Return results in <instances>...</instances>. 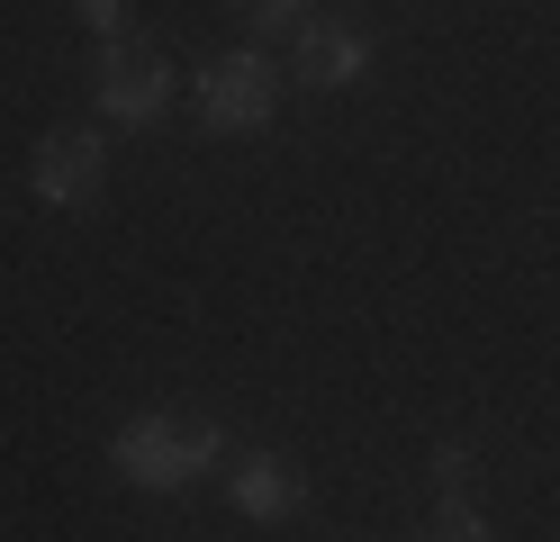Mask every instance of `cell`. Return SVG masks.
I'll return each mask as SVG.
<instances>
[{
  "mask_svg": "<svg viewBox=\"0 0 560 542\" xmlns=\"http://www.w3.org/2000/svg\"><path fill=\"white\" fill-rule=\"evenodd\" d=\"M226 452V425L218 416H199V407H154V416H136V425H118V443H109V470L127 488H154V497H172V488H190L208 461Z\"/></svg>",
  "mask_w": 560,
  "mask_h": 542,
  "instance_id": "cell-1",
  "label": "cell"
},
{
  "mask_svg": "<svg viewBox=\"0 0 560 542\" xmlns=\"http://www.w3.org/2000/svg\"><path fill=\"white\" fill-rule=\"evenodd\" d=\"M271 108H280V64L262 46H226L199 64V127L254 136V127H271Z\"/></svg>",
  "mask_w": 560,
  "mask_h": 542,
  "instance_id": "cell-2",
  "label": "cell"
},
{
  "mask_svg": "<svg viewBox=\"0 0 560 542\" xmlns=\"http://www.w3.org/2000/svg\"><path fill=\"white\" fill-rule=\"evenodd\" d=\"M91 100L109 108L118 127H154L172 108V64L145 46V36H109V46L91 55Z\"/></svg>",
  "mask_w": 560,
  "mask_h": 542,
  "instance_id": "cell-3",
  "label": "cell"
},
{
  "mask_svg": "<svg viewBox=\"0 0 560 542\" xmlns=\"http://www.w3.org/2000/svg\"><path fill=\"white\" fill-rule=\"evenodd\" d=\"M27 181H37L46 208H91L100 181H109V145H100L91 127H46L37 154H27Z\"/></svg>",
  "mask_w": 560,
  "mask_h": 542,
  "instance_id": "cell-4",
  "label": "cell"
},
{
  "mask_svg": "<svg viewBox=\"0 0 560 542\" xmlns=\"http://www.w3.org/2000/svg\"><path fill=\"white\" fill-rule=\"evenodd\" d=\"M226 497H235V516L244 524H290L299 506H307V470L290 452H244L226 470Z\"/></svg>",
  "mask_w": 560,
  "mask_h": 542,
  "instance_id": "cell-5",
  "label": "cell"
},
{
  "mask_svg": "<svg viewBox=\"0 0 560 542\" xmlns=\"http://www.w3.org/2000/svg\"><path fill=\"white\" fill-rule=\"evenodd\" d=\"M290 72H299L307 91H353L362 72H371V27H353V19H317V27H299Z\"/></svg>",
  "mask_w": 560,
  "mask_h": 542,
  "instance_id": "cell-6",
  "label": "cell"
},
{
  "mask_svg": "<svg viewBox=\"0 0 560 542\" xmlns=\"http://www.w3.org/2000/svg\"><path fill=\"white\" fill-rule=\"evenodd\" d=\"M416 542H498V533H488V516H479L470 497H443V506H434V524L416 533Z\"/></svg>",
  "mask_w": 560,
  "mask_h": 542,
  "instance_id": "cell-7",
  "label": "cell"
},
{
  "mask_svg": "<svg viewBox=\"0 0 560 542\" xmlns=\"http://www.w3.org/2000/svg\"><path fill=\"white\" fill-rule=\"evenodd\" d=\"M434 488H443V497L470 488V443H434Z\"/></svg>",
  "mask_w": 560,
  "mask_h": 542,
  "instance_id": "cell-8",
  "label": "cell"
},
{
  "mask_svg": "<svg viewBox=\"0 0 560 542\" xmlns=\"http://www.w3.org/2000/svg\"><path fill=\"white\" fill-rule=\"evenodd\" d=\"M82 27H100V46L127 36V0H82Z\"/></svg>",
  "mask_w": 560,
  "mask_h": 542,
  "instance_id": "cell-9",
  "label": "cell"
},
{
  "mask_svg": "<svg viewBox=\"0 0 560 542\" xmlns=\"http://www.w3.org/2000/svg\"><path fill=\"white\" fill-rule=\"evenodd\" d=\"M244 10H254V19H299L307 0H244Z\"/></svg>",
  "mask_w": 560,
  "mask_h": 542,
  "instance_id": "cell-10",
  "label": "cell"
}]
</instances>
